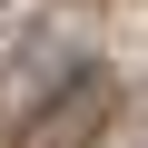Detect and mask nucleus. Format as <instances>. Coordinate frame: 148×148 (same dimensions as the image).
<instances>
[{
	"label": "nucleus",
	"instance_id": "nucleus-1",
	"mask_svg": "<svg viewBox=\"0 0 148 148\" xmlns=\"http://www.w3.org/2000/svg\"><path fill=\"white\" fill-rule=\"evenodd\" d=\"M109 99H119V89L99 79V69L59 79V109H49L40 128H30V148H79V138H89V119H109Z\"/></svg>",
	"mask_w": 148,
	"mask_h": 148
}]
</instances>
